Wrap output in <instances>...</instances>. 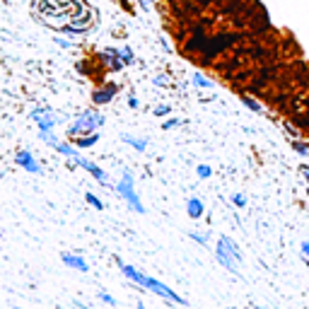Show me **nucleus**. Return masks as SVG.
Returning <instances> with one entry per match:
<instances>
[{
	"label": "nucleus",
	"mask_w": 309,
	"mask_h": 309,
	"mask_svg": "<svg viewBox=\"0 0 309 309\" xmlns=\"http://www.w3.org/2000/svg\"><path fill=\"white\" fill-rule=\"evenodd\" d=\"M116 266L121 268V273L131 283H135V285H140V287H145V290H150L152 295H157V297H162V299H167V302H174V304H186V299L179 295L177 290H172L169 285H165L162 280H157V278H150V276H145L143 271H138L135 266H131V264H123L121 259H116Z\"/></svg>",
	"instance_id": "f257e3e1"
},
{
	"label": "nucleus",
	"mask_w": 309,
	"mask_h": 309,
	"mask_svg": "<svg viewBox=\"0 0 309 309\" xmlns=\"http://www.w3.org/2000/svg\"><path fill=\"white\" fill-rule=\"evenodd\" d=\"M107 123V119L101 116L99 111H97V107L94 109H85L80 111L75 119H73V123L68 126V140H73V138H77V135H87V133H97Z\"/></svg>",
	"instance_id": "f03ea898"
},
{
	"label": "nucleus",
	"mask_w": 309,
	"mask_h": 309,
	"mask_svg": "<svg viewBox=\"0 0 309 309\" xmlns=\"http://www.w3.org/2000/svg\"><path fill=\"white\" fill-rule=\"evenodd\" d=\"M215 259H218V264H220L225 271H230V273H234V276H239L242 251H239V246L234 244V239H230V237H225V234H222L220 239H218V246H215Z\"/></svg>",
	"instance_id": "7ed1b4c3"
},
{
	"label": "nucleus",
	"mask_w": 309,
	"mask_h": 309,
	"mask_svg": "<svg viewBox=\"0 0 309 309\" xmlns=\"http://www.w3.org/2000/svg\"><path fill=\"white\" fill-rule=\"evenodd\" d=\"M114 191H116L119 198L126 200V205H128L133 213H140V215L145 213L143 200H140V196L135 193V177H133L131 169H123L121 172V179L114 184Z\"/></svg>",
	"instance_id": "20e7f679"
},
{
	"label": "nucleus",
	"mask_w": 309,
	"mask_h": 309,
	"mask_svg": "<svg viewBox=\"0 0 309 309\" xmlns=\"http://www.w3.org/2000/svg\"><path fill=\"white\" fill-rule=\"evenodd\" d=\"M29 119L39 126V131H54L56 126L61 123V114L54 111L51 107H36V109H32Z\"/></svg>",
	"instance_id": "39448f33"
},
{
	"label": "nucleus",
	"mask_w": 309,
	"mask_h": 309,
	"mask_svg": "<svg viewBox=\"0 0 309 309\" xmlns=\"http://www.w3.org/2000/svg\"><path fill=\"white\" fill-rule=\"evenodd\" d=\"M70 162H73L75 167H80V169L89 172L92 177L97 179V184H101V186H109V174H107V172H104V169H101V167L97 165V162H92V160H87V157H82L80 152H77L75 157L70 160Z\"/></svg>",
	"instance_id": "423d86ee"
},
{
	"label": "nucleus",
	"mask_w": 309,
	"mask_h": 309,
	"mask_svg": "<svg viewBox=\"0 0 309 309\" xmlns=\"http://www.w3.org/2000/svg\"><path fill=\"white\" fill-rule=\"evenodd\" d=\"M119 85L116 82H101V85H97V87L92 89V104L94 107H104V104H111L114 101V97L119 94Z\"/></svg>",
	"instance_id": "0eeeda50"
},
{
	"label": "nucleus",
	"mask_w": 309,
	"mask_h": 309,
	"mask_svg": "<svg viewBox=\"0 0 309 309\" xmlns=\"http://www.w3.org/2000/svg\"><path fill=\"white\" fill-rule=\"evenodd\" d=\"M97 63L99 66H104L109 73H121L123 68V61H121V56H119V48L116 46H109V48H104V51H99L97 54Z\"/></svg>",
	"instance_id": "6e6552de"
},
{
	"label": "nucleus",
	"mask_w": 309,
	"mask_h": 309,
	"mask_svg": "<svg viewBox=\"0 0 309 309\" xmlns=\"http://www.w3.org/2000/svg\"><path fill=\"white\" fill-rule=\"evenodd\" d=\"M15 162L22 167L27 174H36V177H39V174H44V167L39 165V160H36L29 150H17V154H15Z\"/></svg>",
	"instance_id": "1a4fd4ad"
},
{
	"label": "nucleus",
	"mask_w": 309,
	"mask_h": 309,
	"mask_svg": "<svg viewBox=\"0 0 309 309\" xmlns=\"http://www.w3.org/2000/svg\"><path fill=\"white\" fill-rule=\"evenodd\" d=\"M61 261H63V266H68L70 271H77V273H87L89 271L87 261L80 254H73V251H63V254H61Z\"/></svg>",
	"instance_id": "9d476101"
},
{
	"label": "nucleus",
	"mask_w": 309,
	"mask_h": 309,
	"mask_svg": "<svg viewBox=\"0 0 309 309\" xmlns=\"http://www.w3.org/2000/svg\"><path fill=\"white\" fill-rule=\"evenodd\" d=\"M99 140H101V135H99V131H97V133H87V135H77V138L70 140V145L77 147V150H89V147H94Z\"/></svg>",
	"instance_id": "9b49d317"
},
{
	"label": "nucleus",
	"mask_w": 309,
	"mask_h": 309,
	"mask_svg": "<svg viewBox=\"0 0 309 309\" xmlns=\"http://www.w3.org/2000/svg\"><path fill=\"white\" fill-rule=\"evenodd\" d=\"M121 140L126 145H131L135 152H145V150H147V145H150L147 138H143V135H133V133H121Z\"/></svg>",
	"instance_id": "f8f14e48"
},
{
	"label": "nucleus",
	"mask_w": 309,
	"mask_h": 309,
	"mask_svg": "<svg viewBox=\"0 0 309 309\" xmlns=\"http://www.w3.org/2000/svg\"><path fill=\"white\" fill-rule=\"evenodd\" d=\"M203 200L200 198H188L186 203V213H188V218H193V220H198L200 215H203Z\"/></svg>",
	"instance_id": "ddd939ff"
},
{
	"label": "nucleus",
	"mask_w": 309,
	"mask_h": 309,
	"mask_svg": "<svg viewBox=\"0 0 309 309\" xmlns=\"http://www.w3.org/2000/svg\"><path fill=\"white\" fill-rule=\"evenodd\" d=\"M191 85L198 89H210L213 87V80H208L205 75H200V73H193V77H191Z\"/></svg>",
	"instance_id": "4468645a"
},
{
	"label": "nucleus",
	"mask_w": 309,
	"mask_h": 309,
	"mask_svg": "<svg viewBox=\"0 0 309 309\" xmlns=\"http://www.w3.org/2000/svg\"><path fill=\"white\" fill-rule=\"evenodd\" d=\"M119 56H121L123 66H133V63H135V56H133L131 46H121V48H119Z\"/></svg>",
	"instance_id": "2eb2a0df"
},
{
	"label": "nucleus",
	"mask_w": 309,
	"mask_h": 309,
	"mask_svg": "<svg viewBox=\"0 0 309 309\" xmlns=\"http://www.w3.org/2000/svg\"><path fill=\"white\" fill-rule=\"evenodd\" d=\"M85 200H87L92 208H97V210H104V203H101L99 196H94V193H85Z\"/></svg>",
	"instance_id": "dca6fc26"
},
{
	"label": "nucleus",
	"mask_w": 309,
	"mask_h": 309,
	"mask_svg": "<svg viewBox=\"0 0 309 309\" xmlns=\"http://www.w3.org/2000/svg\"><path fill=\"white\" fill-rule=\"evenodd\" d=\"M97 297H99V302H104V304H109V307H116V299L111 297L109 292H104V290H99V292H97Z\"/></svg>",
	"instance_id": "f3484780"
},
{
	"label": "nucleus",
	"mask_w": 309,
	"mask_h": 309,
	"mask_svg": "<svg viewBox=\"0 0 309 309\" xmlns=\"http://www.w3.org/2000/svg\"><path fill=\"white\" fill-rule=\"evenodd\" d=\"M196 174H198L200 179H208L210 174H213V169H210L208 165H198V167H196Z\"/></svg>",
	"instance_id": "a211bd4d"
},
{
	"label": "nucleus",
	"mask_w": 309,
	"mask_h": 309,
	"mask_svg": "<svg viewBox=\"0 0 309 309\" xmlns=\"http://www.w3.org/2000/svg\"><path fill=\"white\" fill-rule=\"evenodd\" d=\"M169 111H172V107H169V104H157L152 114H154V116H167Z\"/></svg>",
	"instance_id": "6ab92c4d"
},
{
	"label": "nucleus",
	"mask_w": 309,
	"mask_h": 309,
	"mask_svg": "<svg viewBox=\"0 0 309 309\" xmlns=\"http://www.w3.org/2000/svg\"><path fill=\"white\" fill-rule=\"evenodd\" d=\"M242 101H244V107H249L251 111H261V104H259V101H254L251 97H242Z\"/></svg>",
	"instance_id": "aec40b11"
},
{
	"label": "nucleus",
	"mask_w": 309,
	"mask_h": 309,
	"mask_svg": "<svg viewBox=\"0 0 309 309\" xmlns=\"http://www.w3.org/2000/svg\"><path fill=\"white\" fill-rule=\"evenodd\" d=\"M188 237H191V239H193V242L203 244V246H205V244H208V234H198V232H191V234H188Z\"/></svg>",
	"instance_id": "412c9836"
},
{
	"label": "nucleus",
	"mask_w": 309,
	"mask_h": 309,
	"mask_svg": "<svg viewBox=\"0 0 309 309\" xmlns=\"http://www.w3.org/2000/svg\"><path fill=\"white\" fill-rule=\"evenodd\" d=\"M177 126H181V119H167V121L162 123L165 131H172V128H177Z\"/></svg>",
	"instance_id": "4be33fe9"
},
{
	"label": "nucleus",
	"mask_w": 309,
	"mask_h": 309,
	"mask_svg": "<svg viewBox=\"0 0 309 309\" xmlns=\"http://www.w3.org/2000/svg\"><path fill=\"white\" fill-rule=\"evenodd\" d=\"M128 107H131V109H138V107H140V99H138V94H135V92L128 94Z\"/></svg>",
	"instance_id": "5701e85b"
},
{
	"label": "nucleus",
	"mask_w": 309,
	"mask_h": 309,
	"mask_svg": "<svg viewBox=\"0 0 309 309\" xmlns=\"http://www.w3.org/2000/svg\"><path fill=\"white\" fill-rule=\"evenodd\" d=\"M54 41H56V44H58V46H61V48H73V46H75V44H73V41H66V39H58V36H56Z\"/></svg>",
	"instance_id": "b1692460"
},
{
	"label": "nucleus",
	"mask_w": 309,
	"mask_h": 309,
	"mask_svg": "<svg viewBox=\"0 0 309 309\" xmlns=\"http://www.w3.org/2000/svg\"><path fill=\"white\" fill-rule=\"evenodd\" d=\"M295 126H302V128H309V114H304V119H295Z\"/></svg>",
	"instance_id": "393cba45"
},
{
	"label": "nucleus",
	"mask_w": 309,
	"mask_h": 309,
	"mask_svg": "<svg viewBox=\"0 0 309 309\" xmlns=\"http://www.w3.org/2000/svg\"><path fill=\"white\" fill-rule=\"evenodd\" d=\"M152 82H154V85H157V87H165V85H167L165 75H157V77H152Z\"/></svg>",
	"instance_id": "a878e982"
},
{
	"label": "nucleus",
	"mask_w": 309,
	"mask_h": 309,
	"mask_svg": "<svg viewBox=\"0 0 309 309\" xmlns=\"http://www.w3.org/2000/svg\"><path fill=\"white\" fill-rule=\"evenodd\" d=\"M138 8L143 12H150V0H138Z\"/></svg>",
	"instance_id": "bb28decb"
},
{
	"label": "nucleus",
	"mask_w": 309,
	"mask_h": 309,
	"mask_svg": "<svg viewBox=\"0 0 309 309\" xmlns=\"http://www.w3.org/2000/svg\"><path fill=\"white\" fill-rule=\"evenodd\" d=\"M234 205L244 208V205H246V198H244V196H234Z\"/></svg>",
	"instance_id": "cd10ccee"
},
{
	"label": "nucleus",
	"mask_w": 309,
	"mask_h": 309,
	"mask_svg": "<svg viewBox=\"0 0 309 309\" xmlns=\"http://www.w3.org/2000/svg\"><path fill=\"white\" fill-rule=\"evenodd\" d=\"M73 309H89V307H87V304H82V302H77V299H75V302H73Z\"/></svg>",
	"instance_id": "c85d7f7f"
},
{
	"label": "nucleus",
	"mask_w": 309,
	"mask_h": 309,
	"mask_svg": "<svg viewBox=\"0 0 309 309\" xmlns=\"http://www.w3.org/2000/svg\"><path fill=\"white\" fill-rule=\"evenodd\" d=\"M138 309H147V307H145L143 302H138Z\"/></svg>",
	"instance_id": "c756f323"
},
{
	"label": "nucleus",
	"mask_w": 309,
	"mask_h": 309,
	"mask_svg": "<svg viewBox=\"0 0 309 309\" xmlns=\"http://www.w3.org/2000/svg\"><path fill=\"white\" fill-rule=\"evenodd\" d=\"M12 309H22V307H12Z\"/></svg>",
	"instance_id": "7c9ffc66"
}]
</instances>
